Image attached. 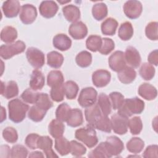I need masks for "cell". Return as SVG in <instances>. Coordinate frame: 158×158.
Listing matches in <instances>:
<instances>
[{"label": "cell", "mask_w": 158, "mask_h": 158, "mask_svg": "<svg viewBox=\"0 0 158 158\" xmlns=\"http://www.w3.org/2000/svg\"><path fill=\"white\" fill-rule=\"evenodd\" d=\"M104 143L109 154L112 156L120 154L124 149L123 142L120 138L115 136L107 137Z\"/></svg>", "instance_id": "obj_11"}, {"label": "cell", "mask_w": 158, "mask_h": 158, "mask_svg": "<svg viewBox=\"0 0 158 158\" xmlns=\"http://www.w3.org/2000/svg\"><path fill=\"white\" fill-rule=\"evenodd\" d=\"M6 118V110L2 106L1 107V122H2Z\"/></svg>", "instance_id": "obj_58"}, {"label": "cell", "mask_w": 158, "mask_h": 158, "mask_svg": "<svg viewBox=\"0 0 158 158\" xmlns=\"http://www.w3.org/2000/svg\"><path fill=\"white\" fill-rule=\"evenodd\" d=\"M25 48V43L20 40L10 44H2L0 47V56L2 59L7 60L15 55L23 52Z\"/></svg>", "instance_id": "obj_4"}, {"label": "cell", "mask_w": 158, "mask_h": 158, "mask_svg": "<svg viewBox=\"0 0 158 158\" xmlns=\"http://www.w3.org/2000/svg\"><path fill=\"white\" fill-rule=\"evenodd\" d=\"M128 118L122 116L118 113L111 116L110 122L112 129L114 133L122 135L125 134L128 131Z\"/></svg>", "instance_id": "obj_7"}, {"label": "cell", "mask_w": 158, "mask_h": 158, "mask_svg": "<svg viewBox=\"0 0 158 158\" xmlns=\"http://www.w3.org/2000/svg\"><path fill=\"white\" fill-rule=\"evenodd\" d=\"M28 157H44V155L40 151H35L31 152L28 156Z\"/></svg>", "instance_id": "obj_57"}, {"label": "cell", "mask_w": 158, "mask_h": 158, "mask_svg": "<svg viewBox=\"0 0 158 158\" xmlns=\"http://www.w3.org/2000/svg\"><path fill=\"white\" fill-rule=\"evenodd\" d=\"M45 83V77L43 73L38 70L35 69L32 72L30 80V87L34 91L41 89Z\"/></svg>", "instance_id": "obj_21"}, {"label": "cell", "mask_w": 158, "mask_h": 158, "mask_svg": "<svg viewBox=\"0 0 158 158\" xmlns=\"http://www.w3.org/2000/svg\"><path fill=\"white\" fill-rule=\"evenodd\" d=\"M98 104L102 114L104 115H109L112 110V105L109 97L105 93H101L98 98Z\"/></svg>", "instance_id": "obj_28"}, {"label": "cell", "mask_w": 158, "mask_h": 158, "mask_svg": "<svg viewBox=\"0 0 158 158\" xmlns=\"http://www.w3.org/2000/svg\"><path fill=\"white\" fill-rule=\"evenodd\" d=\"M9 117L14 123H20L24 120L29 106L18 98L10 100L8 102Z\"/></svg>", "instance_id": "obj_1"}, {"label": "cell", "mask_w": 158, "mask_h": 158, "mask_svg": "<svg viewBox=\"0 0 158 158\" xmlns=\"http://www.w3.org/2000/svg\"><path fill=\"white\" fill-rule=\"evenodd\" d=\"M75 136L89 148L94 147L98 142L96 132L94 128L89 125L77 129L75 131Z\"/></svg>", "instance_id": "obj_3"}, {"label": "cell", "mask_w": 158, "mask_h": 158, "mask_svg": "<svg viewBox=\"0 0 158 158\" xmlns=\"http://www.w3.org/2000/svg\"><path fill=\"white\" fill-rule=\"evenodd\" d=\"M133 35V28L130 22H125L121 23L118 31V36L123 41H128L131 38Z\"/></svg>", "instance_id": "obj_32"}, {"label": "cell", "mask_w": 158, "mask_h": 158, "mask_svg": "<svg viewBox=\"0 0 158 158\" xmlns=\"http://www.w3.org/2000/svg\"><path fill=\"white\" fill-rule=\"evenodd\" d=\"M110 68L114 72H118L126 66L124 52L121 51H116L112 53L108 60Z\"/></svg>", "instance_id": "obj_10"}, {"label": "cell", "mask_w": 158, "mask_h": 158, "mask_svg": "<svg viewBox=\"0 0 158 158\" xmlns=\"http://www.w3.org/2000/svg\"><path fill=\"white\" fill-rule=\"evenodd\" d=\"M98 93L93 87H86L80 93L78 102L82 107H88L96 103Z\"/></svg>", "instance_id": "obj_5"}, {"label": "cell", "mask_w": 158, "mask_h": 158, "mask_svg": "<svg viewBox=\"0 0 158 158\" xmlns=\"http://www.w3.org/2000/svg\"><path fill=\"white\" fill-rule=\"evenodd\" d=\"M2 136L5 141L10 143H14L18 139L17 131L12 127H7L3 130Z\"/></svg>", "instance_id": "obj_49"}, {"label": "cell", "mask_w": 158, "mask_h": 158, "mask_svg": "<svg viewBox=\"0 0 158 158\" xmlns=\"http://www.w3.org/2000/svg\"><path fill=\"white\" fill-rule=\"evenodd\" d=\"M40 135L36 133H30L25 138V144L31 149H37V143Z\"/></svg>", "instance_id": "obj_54"}, {"label": "cell", "mask_w": 158, "mask_h": 158, "mask_svg": "<svg viewBox=\"0 0 158 158\" xmlns=\"http://www.w3.org/2000/svg\"><path fill=\"white\" fill-rule=\"evenodd\" d=\"M90 158H110L112 156L109 154L104 142H101L97 147L92 150L88 156Z\"/></svg>", "instance_id": "obj_34"}, {"label": "cell", "mask_w": 158, "mask_h": 158, "mask_svg": "<svg viewBox=\"0 0 158 158\" xmlns=\"http://www.w3.org/2000/svg\"><path fill=\"white\" fill-rule=\"evenodd\" d=\"M67 123L71 127H77L83 122V114L81 110L77 108L72 109L70 115L67 120Z\"/></svg>", "instance_id": "obj_27"}, {"label": "cell", "mask_w": 158, "mask_h": 158, "mask_svg": "<svg viewBox=\"0 0 158 158\" xmlns=\"http://www.w3.org/2000/svg\"><path fill=\"white\" fill-rule=\"evenodd\" d=\"M55 149L61 156L67 155L70 152V143L62 136L56 138Z\"/></svg>", "instance_id": "obj_33"}, {"label": "cell", "mask_w": 158, "mask_h": 158, "mask_svg": "<svg viewBox=\"0 0 158 158\" xmlns=\"http://www.w3.org/2000/svg\"><path fill=\"white\" fill-rule=\"evenodd\" d=\"M75 61L79 67L82 68L88 67L92 62L91 54L87 51H83L77 55Z\"/></svg>", "instance_id": "obj_37"}, {"label": "cell", "mask_w": 158, "mask_h": 158, "mask_svg": "<svg viewBox=\"0 0 158 158\" xmlns=\"http://www.w3.org/2000/svg\"><path fill=\"white\" fill-rule=\"evenodd\" d=\"M148 62L151 65H154L156 66L158 64V52L157 49H155L152 51L148 57Z\"/></svg>", "instance_id": "obj_56"}, {"label": "cell", "mask_w": 158, "mask_h": 158, "mask_svg": "<svg viewBox=\"0 0 158 158\" xmlns=\"http://www.w3.org/2000/svg\"><path fill=\"white\" fill-rule=\"evenodd\" d=\"M69 35L75 40L83 39L88 33L86 25L81 21L72 23L69 28Z\"/></svg>", "instance_id": "obj_14"}, {"label": "cell", "mask_w": 158, "mask_h": 158, "mask_svg": "<svg viewBox=\"0 0 158 158\" xmlns=\"http://www.w3.org/2000/svg\"><path fill=\"white\" fill-rule=\"evenodd\" d=\"M102 44V38L100 36L92 35L88 37L86 41L87 49L92 52L99 51Z\"/></svg>", "instance_id": "obj_41"}, {"label": "cell", "mask_w": 158, "mask_h": 158, "mask_svg": "<svg viewBox=\"0 0 158 158\" xmlns=\"http://www.w3.org/2000/svg\"><path fill=\"white\" fill-rule=\"evenodd\" d=\"M2 10L4 15L7 18L16 17L20 9V4L17 0H8L3 2Z\"/></svg>", "instance_id": "obj_17"}, {"label": "cell", "mask_w": 158, "mask_h": 158, "mask_svg": "<svg viewBox=\"0 0 158 158\" xmlns=\"http://www.w3.org/2000/svg\"><path fill=\"white\" fill-rule=\"evenodd\" d=\"M144 146V142L141 138L134 137L130 139L127 143V150L133 154L141 152Z\"/></svg>", "instance_id": "obj_36"}, {"label": "cell", "mask_w": 158, "mask_h": 158, "mask_svg": "<svg viewBox=\"0 0 158 158\" xmlns=\"http://www.w3.org/2000/svg\"><path fill=\"white\" fill-rule=\"evenodd\" d=\"M155 72V69L153 65L147 62L141 64L139 70L140 76L145 80H151L154 77Z\"/></svg>", "instance_id": "obj_44"}, {"label": "cell", "mask_w": 158, "mask_h": 158, "mask_svg": "<svg viewBox=\"0 0 158 158\" xmlns=\"http://www.w3.org/2000/svg\"><path fill=\"white\" fill-rule=\"evenodd\" d=\"M117 27V21L115 19L109 17L104 20L101 23V32L103 35L112 36L115 33Z\"/></svg>", "instance_id": "obj_26"}, {"label": "cell", "mask_w": 158, "mask_h": 158, "mask_svg": "<svg viewBox=\"0 0 158 158\" xmlns=\"http://www.w3.org/2000/svg\"><path fill=\"white\" fill-rule=\"evenodd\" d=\"M28 150L21 144H16L12 148L10 152V157L12 158H25L28 156Z\"/></svg>", "instance_id": "obj_53"}, {"label": "cell", "mask_w": 158, "mask_h": 158, "mask_svg": "<svg viewBox=\"0 0 158 158\" xmlns=\"http://www.w3.org/2000/svg\"><path fill=\"white\" fill-rule=\"evenodd\" d=\"M110 73L104 69H99L93 73L92 81L93 85L98 88L104 87L110 81Z\"/></svg>", "instance_id": "obj_12"}, {"label": "cell", "mask_w": 158, "mask_h": 158, "mask_svg": "<svg viewBox=\"0 0 158 158\" xmlns=\"http://www.w3.org/2000/svg\"><path fill=\"white\" fill-rule=\"evenodd\" d=\"M138 92L140 96L148 101L154 99L157 97V94L156 88L152 85L148 83L141 84L138 88Z\"/></svg>", "instance_id": "obj_22"}, {"label": "cell", "mask_w": 158, "mask_h": 158, "mask_svg": "<svg viewBox=\"0 0 158 158\" xmlns=\"http://www.w3.org/2000/svg\"><path fill=\"white\" fill-rule=\"evenodd\" d=\"M64 76L60 70H51L49 72L47 77V84L52 88L63 84Z\"/></svg>", "instance_id": "obj_31"}, {"label": "cell", "mask_w": 158, "mask_h": 158, "mask_svg": "<svg viewBox=\"0 0 158 158\" xmlns=\"http://www.w3.org/2000/svg\"><path fill=\"white\" fill-rule=\"evenodd\" d=\"M52 140L48 136H40L38 143V148L43 151L44 153L46 155V157L48 158L57 157L58 156L54 152L52 148Z\"/></svg>", "instance_id": "obj_15"}, {"label": "cell", "mask_w": 158, "mask_h": 158, "mask_svg": "<svg viewBox=\"0 0 158 158\" xmlns=\"http://www.w3.org/2000/svg\"><path fill=\"white\" fill-rule=\"evenodd\" d=\"M125 15L131 19H136L141 14L143 6L141 3L136 0H131L125 2L123 7Z\"/></svg>", "instance_id": "obj_8"}, {"label": "cell", "mask_w": 158, "mask_h": 158, "mask_svg": "<svg viewBox=\"0 0 158 158\" xmlns=\"http://www.w3.org/2000/svg\"><path fill=\"white\" fill-rule=\"evenodd\" d=\"M129 157H135V156H129ZM136 157H139L140 156H136Z\"/></svg>", "instance_id": "obj_59"}, {"label": "cell", "mask_w": 158, "mask_h": 158, "mask_svg": "<svg viewBox=\"0 0 158 158\" xmlns=\"http://www.w3.org/2000/svg\"><path fill=\"white\" fill-rule=\"evenodd\" d=\"M117 77L120 82L123 84H129L133 82L136 77V72L133 68L125 66L122 70L118 72Z\"/></svg>", "instance_id": "obj_24"}, {"label": "cell", "mask_w": 158, "mask_h": 158, "mask_svg": "<svg viewBox=\"0 0 158 158\" xmlns=\"http://www.w3.org/2000/svg\"><path fill=\"white\" fill-rule=\"evenodd\" d=\"M70 153L75 157H81L86 152V148L81 143L72 140L70 142Z\"/></svg>", "instance_id": "obj_50"}, {"label": "cell", "mask_w": 158, "mask_h": 158, "mask_svg": "<svg viewBox=\"0 0 158 158\" xmlns=\"http://www.w3.org/2000/svg\"><path fill=\"white\" fill-rule=\"evenodd\" d=\"M115 48V43L114 41L108 38H102V44L99 50V52L103 55H107Z\"/></svg>", "instance_id": "obj_51"}, {"label": "cell", "mask_w": 158, "mask_h": 158, "mask_svg": "<svg viewBox=\"0 0 158 158\" xmlns=\"http://www.w3.org/2000/svg\"><path fill=\"white\" fill-rule=\"evenodd\" d=\"M46 110H43L36 105L31 106L28 110V117L33 122H39L41 121L46 114Z\"/></svg>", "instance_id": "obj_39"}, {"label": "cell", "mask_w": 158, "mask_h": 158, "mask_svg": "<svg viewBox=\"0 0 158 158\" xmlns=\"http://www.w3.org/2000/svg\"><path fill=\"white\" fill-rule=\"evenodd\" d=\"M64 62L63 56L57 52L51 51L47 54V64L49 66L54 69L60 68Z\"/></svg>", "instance_id": "obj_30"}, {"label": "cell", "mask_w": 158, "mask_h": 158, "mask_svg": "<svg viewBox=\"0 0 158 158\" xmlns=\"http://www.w3.org/2000/svg\"><path fill=\"white\" fill-rule=\"evenodd\" d=\"M36 17V8L33 5L26 4L21 7L19 17L23 24L29 25L32 23L35 20Z\"/></svg>", "instance_id": "obj_9"}, {"label": "cell", "mask_w": 158, "mask_h": 158, "mask_svg": "<svg viewBox=\"0 0 158 158\" xmlns=\"http://www.w3.org/2000/svg\"><path fill=\"white\" fill-rule=\"evenodd\" d=\"M1 94L7 99H11L19 94V88L15 81H10L7 84L1 81Z\"/></svg>", "instance_id": "obj_20"}, {"label": "cell", "mask_w": 158, "mask_h": 158, "mask_svg": "<svg viewBox=\"0 0 158 158\" xmlns=\"http://www.w3.org/2000/svg\"><path fill=\"white\" fill-rule=\"evenodd\" d=\"M107 7L104 2L96 3L92 7V14L96 20H103L107 15Z\"/></svg>", "instance_id": "obj_35"}, {"label": "cell", "mask_w": 158, "mask_h": 158, "mask_svg": "<svg viewBox=\"0 0 158 158\" xmlns=\"http://www.w3.org/2000/svg\"><path fill=\"white\" fill-rule=\"evenodd\" d=\"M58 8L57 4L54 1H43L40 5L39 10L43 17L49 19L56 14Z\"/></svg>", "instance_id": "obj_16"}, {"label": "cell", "mask_w": 158, "mask_h": 158, "mask_svg": "<svg viewBox=\"0 0 158 158\" xmlns=\"http://www.w3.org/2000/svg\"><path fill=\"white\" fill-rule=\"evenodd\" d=\"M53 46L56 49L61 51H65L71 47L72 41L70 38L64 33L57 34L53 38L52 40Z\"/></svg>", "instance_id": "obj_19"}, {"label": "cell", "mask_w": 158, "mask_h": 158, "mask_svg": "<svg viewBox=\"0 0 158 158\" xmlns=\"http://www.w3.org/2000/svg\"><path fill=\"white\" fill-rule=\"evenodd\" d=\"M65 130V125L63 122L58 119L51 120L48 125V131L50 135L54 138L62 136Z\"/></svg>", "instance_id": "obj_25"}, {"label": "cell", "mask_w": 158, "mask_h": 158, "mask_svg": "<svg viewBox=\"0 0 158 158\" xmlns=\"http://www.w3.org/2000/svg\"><path fill=\"white\" fill-rule=\"evenodd\" d=\"M85 115L88 125L94 128L95 123L102 115V112L98 104L95 103L93 105L86 108L85 111Z\"/></svg>", "instance_id": "obj_18"}, {"label": "cell", "mask_w": 158, "mask_h": 158, "mask_svg": "<svg viewBox=\"0 0 158 158\" xmlns=\"http://www.w3.org/2000/svg\"><path fill=\"white\" fill-rule=\"evenodd\" d=\"M26 57L30 64L35 69H40L44 64V54L36 48H28L26 51Z\"/></svg>", "instance_id": "obj_6"}, {"label": "cell", "mask_w": 158, "mask_h": 158, "mask_svg": "<svg viewBox=\"0 0 158 158\" xmlns=\"http://www.w3.org/2000/svg\"><path fill=\"white\" fill-rule=\"evenodd\" d=\"M71 109L70 107L66 102L60 104L56 110V118L62 122H67L70 115Z\"/></svg>", "instance_id": "obj_43"}, {"label": "cell", "mask_w": 158, "mask_h": 158, "mask_svg": "<svg viewBox=\"0 0 158 158\" xmlns=\"http://www.w3.org/2000/svg\"><path fill=\"white\" fill-rule=\"evenodd\" d=\"M65 95L64 85H60L51 88L50 96L52 100L55 102H60L63 101Z\"/></svg>", "instance_id": "obj_48"}, {"label": "cell", "mask_w": 158, "mask_h": 158, "mask_svg": "<svg viewBox=\"0 0 158 158\" xmlns=\"http://www.w3.org/2000/svg\"><path fill=\"white\" fill-rule=\"evenodd\" d=\"M38 93H39L36 92L31 88H27L22 93L21 95V98L24 102L27 103L35 104Z\"/></svg>", "instance_id": "obj_52"}, {"label": "cell", "mask_w": 158, "mask_h": 158, "mask_svg": "<svg viewBox=\"0 0 158 158\" xmlns=\"http://www.w3.org/2000/svg\"><path fill=\"white\" fill-rule=\"evenodd\" d=\"M109 99L111 102L112 107L114 110H118L123 104L124 96L118 92H112L109 94Z\"/></svg>", "instance_id": "obj_46"}, {"label": "cell", "mask_w": 158, "mask_h": 158, "mask_svg": "<svg viewBox=\"0 0 158 158\" xmlns=\"http://www.w3.org/2000/svg\"><path fill=\"white\" fill-rule=\"evenodd\" d=\"M35 105L47 111L52 107L53 103L51 101L49 96L47 93H39Z\"/></svg>", "instance_id": "obj_40"}, {"label": "cell", "mask_w": 158, "mask_h": 158, "mask_svg": "<svg viewBox=\"0 0 158 158\" xmlns=\"http://www.w3.org/2000/svg\"><path fill=\"white\" fill-rule=\"evenodd\" d=\"M63 85L66 98L70 100L75 99L77 97L79 89L78 85L72 80L67 81Z\"/></svg>", "instance_id": "obj_38"}, {"label": "cell", "mask_w": 158, "mask_h": 158, "mask_svg": "<svg viewBox=\"0 0 158 158\" xmlns=\"http://www.w3.org/2000/svg\"><path fill=\"white\" fill-rule=\"evenodd\" d=\"M144 109V102L141 99L135 97L125 99L123 104L118 109V114L127 118L133 114H141Z\"/></svg>", "instance_id": "obj_2"}, {"label": "cell", "mask_w": 158, "mask_h": 158, "mask_svg": "<svg viewBox=\"0 0 158 158\" xmlns=\"http://www.w3.org/2000/svg\"><path fill=\"white\" fill-rule=\"evenodd\" d=\"M126 62L132 68H138L141 64V59L138 50L133 46H128L124 53Z\"/></svg>", "instance_id": "obj_13"}, {"label": "cell", "mask_w": 158, "mask_h": 158, "mask_svg": "<svg viewBox=\"0 0 158 158\" xmlns=\"http://www.w3.org/2000/svg\"><path fill=\"white\" fill-rule=\"evenodd\" d=\"M128 127L132 135H136L139 134L143 128V123L140 117L135 116L128 120Z\"/></svg>", "instance_id": "obj_45"}, {"label": "cell", "mask_w": 158, "mask_h": 158, "mask_svg": "<svg viewBox=\"0 0 158 158\" xmlns=\"http://www.w3.org/2000/svg\"><path fill=\"white\" fill-rule=\"evenodd\" d=\"M94 128L102 131L110 133L112 130L110 120L107 117V116L102 114L95 123Z\"/></svg>", "instance_id": "obj_42"}, {"label": "cell", "mask_w": 158, "mask_h": 158, "mask_svg": "<svg viewBox=\"0 0 158 158\" xmlns=\"http://www.w3.org/2000/svg\"><path fill=\"white\" fill-rule=\"evenodd\" d=\"M62 12L65 19L70 22H76L80 18V11L79 8L73 4H69L62 8Z\"/></svg>", "instance_id": "obj_23"}, {"label": "cell", "mask_w": 158, "mask_h": 158, "mask_svg": "<svg viewBox=\"0 0 158 158\" xmlns=\"http://www.w3.org/2000/svg\"><path fill=\"white\" fill-rule=\"evenodd\" d=\"M17 38V30L12 26H6L1 31V40L6 43H12Z\"/></svg>", "instance_id": "obj_29"}, {"label": "cell", "mask_w": 158, "mask_h": 158, "mask_svg": "<svg viewBox=\"0 0 158 158\" xmlns=\"http://www.w3.org/2000/svg\"><path fill=\"white\" fill-rule=\"evenodd\" d=\"M157 27L158 23L157 22H151L146 25L145 28V34L148 38L151 40H157Z\"/></svg>", "instance_id": "obj_47"}, {"label": "cell", "mask_w": 158, "mask_h": 158, "mask_svg": "<svg viewBox=\"0 0 158 158\" xmlns=\"http://www.w3.org/2000/svg\"><path fill=\"white\" fill-rule=\"evenodd\" d=\"M158 146L156 144L148 146L143 152V156L145 158H157L158 157Z\"/></svg>", "instance_id": "obj_55"}]
</instances>
